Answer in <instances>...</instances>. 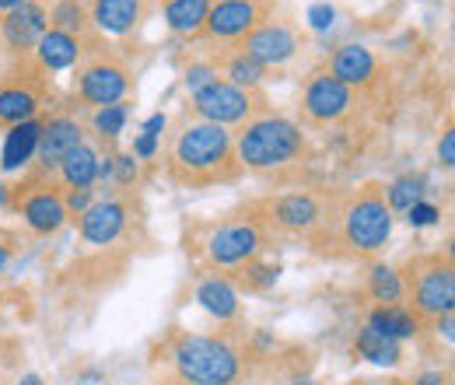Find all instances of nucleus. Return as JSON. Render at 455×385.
I'll use <instances>...</instances> for the list:
<instances>
[{
    "mask_svg": "<svg viewBox=\"0 0 455 385\" xmlns=\"http://www.w3.org/2000/svg\"><path fill=\"white\" fill-rule=\"evenodd\" d=\"M326 207H330V197L312 193V189H291V193H277L263 200L256 218L267 228V235L277 231L291 238H312L326 221Z\"/></svg>",
    "mask_w": 455,
    "mask_h": 385,
    "instance_id": "7",
    "label": "nucleus"
},
{
    "mask_svg": "<svg viewBox=\"0 0 455 385\" xmlns=\"http://www.w3.org/2000/svg\"><path fill=\"white\" fill-rule=\"evenodd\" d=\"M389 385H399V382H389Z\"/></svg>",
    "mask_w": 455,
    "mask_h": 385,
    "instance_id": "47",
    "label": "nucleus"
},
{
    "mask_svg": "<svg viewBox=\"0 0 455 385\" xmlns=\"http://www.w3.org/2000/svg\"><path fill=\"white\" fill-rule=\"evenodd\" d=\"M354 350H357L364 361H371V365H382V368H396L399 357H403V350H399V340H393V336H382V333L371 330V326H364V330L357 333V340H354Z\"/></svg>",
    "mask_w": 455,
    "mask_h": 385,
    "instance_id": "28",
    "label": "nucleus"
},
{
    "mask_svg": "<svg viewBox=\"0 0 455 385\" xmlns=\"http://www.w3.org/2000/svg\"><path fill=\"white\" fill-rule=\"evenodd\" d=\"M211 81H218V70H214V63H211L207 56H204V60H193V63L186 67V74H182V84H186L189 95L204 92Z\"/></svg>",
    "mask_w": 455,
    "mask_h": 385,
    "instance_id": "33",
    "label": "nucleus"
},
{
    "mask_svg": "<svg viewBox=\"0 0 455 385\" xmlns=\"http://www.w3.org/2000/svg\"><path fill=\"white\" fill-rule=\"evenodd\" d=\"M39 130H43V119H28V123H18L7 130L4 151H0V172L28 168V162L36 158V148H39Z\"/></svg>",
    "mask_w": 455,
    "mask_h": 385,
    "instance_id": "22",
    "label": "nucleus"
},
{
    "mask_svg": "<svg viewBox=\"0 0 455 385\" xmlns=\"http://www.w3.org/2000/svg\"><path fill=\"white\" fill-rule=\"evenodd\" d=\"M46 28H50V18H46L43 0H28L21 7L4 11L0 14V53L7 60V67L32 63V53L39 39L46 36Z\"/></svg>",
    "mask_w": 455,
    "mask_h": 385,
    "instance_id": "12",
    "label": "nucleus"
},
{
    "mask_svg": "<svg viewBox=\"0 0 455 385\" xmlns=\"http://www.w3.org/2000/svg\"><path fill=\"white\" fill-rule=\"evenodd\" d=\"M57 172H60V182L67 189H92L95 179H99V151L88 148V144H77L57 165Z\"/></svg>",
    "mask_w": 455,
    "mask_h": 385,
    "instance_id": "24",
    "label": "nucleus"
},
{
    "mask_svg": "<svg viewBox=\"0 0 455 385\" xmlns=\"http://www.w3.org/2000/svg\"><path fill=\"white\" fill-rule=\"evenodd\" d=\"M238 46L249 56H256L267 70H274V67H284V63H291L294 56L301 53L305 39H301V28H298L294 21H287V18H270V21H263L259 28H252Z\"/></svg>",
    "mask_w": 455,
    "mask_h": 385,
    "instance_id": "15",
    "label": "nucleus"
},
{
    "mask_svg": "<svg viewBox=\"0 0 455 385\" xmlns=\"http://www.w3.org/2000/svg\"><path fill=\"white\" fill-rule=\"evenodd\" d=\"M364 291L379 305H403V284H399L396 267L389 263H371L364 274Z\"/></svg>",
    "mask_w": 455,
    "mask_h": 385,
    "instance_id": "29",
    "label": "nucleus"
},
{
    "mask_svg": "<svg viewBox=\"0 0 455 385\" xmlns=\"http://www.w3.org/2000/svg\"><path fill=\"white\" fill-rule=\"evenodd\" d=\"M21 4H28V0H0V14L11 11V7H21Z\"/></svg>",
    "mask_w": 455,
    "mask_h": 385,
    "instance_id": "43",
    "label": "nucleus"
},
{
    "mask_svg": "<svg viewBox=\"0 0 455 385\" xmlns=\"http://www.w3.org/2000/svg\"><path fill=\"white\" fill-rule=\"evenodd\" d=\"M413 385H449V375H442V372H427V375H420Z\"/></svg>",
    "mask_w": 455,
    "mask_h": 385,
    "instance_id": "41",
    "label": "nucleus"
},
{
    "mask_svg": "<svg viewBox=\"0 0 455 385\" xmlns=\"http://www.w3.org/2000/svg\"><path fill=\"white\" fill-rule=\"evenodd\" d=\"M88 39V36H84ZM84 39H74V36H63V32H53L46 28V36L39 39L36 53H32V63L43 70V74H60V70H70L81 56V46Z\"/></svg>",
    "mask_w": 455,
    "mask_h": 385,
    "instance_id": "21",
    "label": "nucleus"
},
{
    "mask_svg": "<svg viewBox=\"0 0 455 385\" xmlns=\"http://www.w3.org/2000/svg\"><path fill=\"white\" fill-rule=\"evenodd\" d=\"M235 274H238V284H242L245 291H267V287H274V284H277V277H281V263H263V260L256 256V260H249V263L235 267Z\"/></svg>",
    "mask_w": 455,
    "mask_h": 385,
    "instance_id": "31",
    "label": "nucleus"
},
{
    "mask_svg": "<svg viewBox=\"0 0 455 385\" xmlns=\"http://www.w3.org/2000/svg\"><path fill=\"white\" fill-rule=\"evenodd\" d=\"M92 204H95V189H67V193H63V207H67V218H77V214H84Z\"/></svg>",
    "mask_w": 455,
    "mask_h": 385,
    "instance_id": "35",
    "label": "nucleus"
},
{
    "mask_svg": "<svg viewBox=\"0 0 455 385\" xmlns=\"http://www.w3.org/2000/svg\"><path fill=\"white\" fill-rule=\"evenodd\" d=\"M211 4H221V0H211Z\"/></svg>",
    "mask_w": 455,
    "mask_h": 385,
    "instance_id": "45",
    "label": "nucleus"
},
{
    "mask_svg": "<svg viewBox=\"0 0 455 385\" xmlns=\"http://www.w3.org/2000/svg\"><path fill=\"white\" fill-rule=\"evenodd\" d=\"M172 365L189 385H235L242 375V350L228 336L182 333L172 343Z\"/></svg>",
    "mask_w": 455,
    "mask_h": 385,
    "instance_id": "6",
    "label": "nucleus"
},
{
    "mask_svg": "<svg viewBox=\"0 0 455 385\" xmlns=\"http://www.w3.org/2000/svg\"><path fill=\"white\" fill-rule=\"evenodd\" d=\"M46 77L50 74H43L36 63L7 67V74L0 77V126L4 130L39 119V112L46 106Z\"/></svg>",
    "mask_w": 455,
    "mask_h": 385,
    "instance_id": "10",
    "label": "nucleus"
},
{
    "mask_svg": "<svg viewBox=\"0 0 455 385\" xmlns=\"http://www.w3.org/2000/svg\"><path fill=\"white\" fill-rule=\"evenodd\" d=\"M137 175H140V165H137V158H133L130 151L113 155V182L116 186H133Z\"/></svg>",
    "mask_w": 455,
    "mask_h": 385,
    "instance_id": "34",
    "label": "nucleus"
},
{
    "mask_svg": "<svg viewBox=\"0 0 455 385\" xmlns=\"http://www.w3.org/2000/svg\"><path fill=\"white\" fill-rule=\"evenodd\" d=\"M43 4H46V18H50L53 32L74 36V39L92 36V21H88L84 0H43Z\"/></svg>",
    "mask_w": 455,
    "mask_h": 385,
    "instance_id": "25",
    "label": "nucleus"
},
{
    "mask_svg": "<svg viewBox=\"0 0 455 385\" xmlns=\"http://www.w3.org/2000/svg\"><path fill=\"white\" fill-rule=\"evenodd\" d=\"M438 218H442V211H438L435 204H427V200H420V204H413V207L406 211V221H410L413 228H427V224H435Z\"/></svg>",
    "mask_w": 455,
    "mask_h": 385,
    "instance_id": "36",
    "label": "nucleus"
},
{
    "mask_svg": "<svg viewBox=\"0 0 455 385\" xmlns=\"http://www.w3.org/2000/svg\"><path fill=\"white\" fill-rule=\"evenodd\" d=\"M7 207H14V211L21 214L25 228H28L32 235H57L60 228L67 224L63 193H60L46 175H39V172H32L25 182L11 186Z\"/></svg>",
    "mask_w": 455,
    "mask_h": 385,
    "instance_id": "9",
    "label": "nucleus"
},
{
    "mask_svg": "<svg viewBox=\"0 0 455 385\" xmlns=\"http://www.w3.org/2000/svg\"><path fill=\"white\" fill-rule=\"evenodd\" d=\"M0 63H4V53H0Z\"/></svg>",
    "mask_w": 455,
    "mask_h": 385,
    "instance_id": "46",
    "label": "nucleus"
},
{
    "mask_svg": "<svg viewBox=\"0 0 455 385\" xmlns=\"http://www.w3.org/2000/svg\"><path fill=\"white\" fill-rule=\"evenodd\" d=\"M207 11H211V0H162V18H165L169 32L186 36V39L204 32Z\"/></svg>",
    "mask_w": 455,
    "mask_h": 385,
    "instance_id": "23",
    "label": "nucleus"
},
{
    "mask_svg": "<svg viewBox=\"0 0 455 385\" xmlns=\"http://www.w3.org/2000/svg\"><path fill=\"white\" fill-rule=\"evenodd\" d=\"M424 193H427L424 175H399L396 182L386 186V204H389L393 214H406L413 204L424 200Z\"/></svg>",
    "mask_w": 455,
    "mask_h": 385,
    "instance_id": "30",
    "label": "nucleus"
},
{
    "mask_svg": "<svg viewBox=\"0 0 455 385\" xmlns=\"http://www.w3.org/2000/svg\"><path fill=\"white\" fill-rule=\"evenodd\" d=\"M193 99V116L196 119H207V123H218V126H245L249 119H256V116H267L270 112V102H267V95H263V88H256V92H249V88H235V84H228V81H211L204 92H196V95H189Z\"/></svg>",
    "mask_w": 455,
    "mask_h": 385,
    "instance_id": "8",
    "label": "nucleus"
},
{
    "mask_svg": "<svg viewBox=\"0 0 455 385\" xmlns=\"http://www.w3.org/2000/svg\"><path fill=\"white\" fill-rule=\"evenodd\" d=\"M11 260H14V238H11L7 231H0V277L7 274Z\"/></svg>",
    "mask_w": 455,
    "mask_h": 385,
    "instance_id": "39",
    "label": "nucleus"
},
{
    "mask_svg": "<svg viewBox=\"0 0 455 385\" xmlns=\"http://www.w3.org/2000/svg\"><path fill=\"white\" fill-rule=\"evenodd\" d=\"M21 385H43V382H39V375H25V379H21Z\"/></svg>",
    "mask_w": 455,
    "mask_h": 385,
    "instance_id": "44",
    "label": "nucleus"
},
{
    "mask_svg": "<svg viewBox=\"0 0 455 385\" xmlns=\"http://www.w3.org/2000/svg\"><path fill=\"white\" fill-rule=\"evenodd\" d=\"M357 106V95L340 84L326 67L315 70L308 81H305V92H301V119L308 126H333L347 119Z\"/></svg>",
    "mask_w": 455,
    "mask_h": 385,
    "instance_id": "14",
    "label": "nucleus"
},
{
    "mask_svg": "<svg viewBox=\"0 0 455 385\" xmlns=\"http://www.w3.org/2000/svg\"><path fill=\"white\" fill-rule=\"evenodd\" d=\"M368 326L379 330L382 336H393V340H410L420 330V319L406 305H375L368 316Z\"/></svg>",
    "mask_w": 455,
    "mask_h": 385,
    "instance_id": "27",
    "label": "nucleus"
},
{
    "mask_svg": "<svg viewBox=\"0 0 455 385\" xmlns=\"http://www.w3.org/2000/svg\"><path fill=\"white\" fill-rule=\"evenodd\" d=\"M126 119H130V106H126V102H116V106H106V109H95V133H99L102 140L113 144V140H119Z\"/></svg>",
    "mask_w": 455,
    "mask_h": 385,
    "instance_id": "32",
    "label": "nucleus"
},
{
    "mask_svg": "<svg viewBox=\"0 0 455 385\" xmlns=\"http://www.w3.org/2000/svg\"><path fill=\"white\" fill-rule=\"evenodd\" d=\"M403 301L417 319H442L455 309V267L449 253H420L403 263Z\"/></svg>",
    "mask_w": 455,
    "mask_h": 385,
    "instance_id": "5",
    "label": "nucleus"
},
{
    "mask_svg": "<svg viewBox=\"0 0 455 385\" xmlns=\"http://www.w3.org/2000/svg\"><path fill=\"white\" fill-rule=\"evenodd\" d=\"M88 7V21L92 28L106 39H126L133 32H140V25L151 14V0H84Z\"/></svg>",
    "mask_w": 455,
    "mask_h": 385,
    "instance_id": "16",
    "label": "nucleus"
},
{
    "mask_svg": "<svg viewBox=\"0 0 455 385\" xmlns=\"http://www.w3.org/2000/svg\"><path fill=\"white\" fill-rule=\"evenodd\" d=\"M77 144H84V126L74 119V116H67V112H60V116H50L46 123H43V130H39V148H36V162H39V175H53L57 165L77 148Z\"/></svg>",
    "mask_w": 455,
    "mask_h": 385,
    "instance_id": "17",
    "label": "nucleus"
},
{
    "mask_svg": "<svg viewBox=\"0 0 455 385\" xmlns=\"http://www.w3.org/2000/svg\"><path fill=\"white\" fill-rule=\"evenodd\" d=\"M77 235L88 245H113L130 224V207L123 200H95L84 214H77Z\"/></svg>",
    "mask_w": 455,
    "mask_h": 385,
    "instance_id": "19",
    "label": "nucleus"
},
{
    "mask_svg": "<svg viewBox=\"0 0 455 385\" xmlns=\"http://www.w3.org/2000/svg\"><path fill=\"white\" fill-rule=\"evenodd\" d=\"M158 144H162V137H155V133H140L137 140H133V158L140 162V158H155V151H158Z\"/></svg>",
    "mask_w": 455,
    "mask_h": 385,
    "instance_id": "37",
    "label": "nucleus"
},
{
    "mask_svg": "<svg viewBox=\"0 0 455 385\" xmlns=\"http://www.w3.org/2000/svg\"><path fill=\"white\" fill-rule=\"evenodd\" d=\"M207 60L214 63V70H218L221 81L235 84V88H249V92L263 88V81L270 74L256 56H249L238 43H228L225 50H218V56H207Z\"/></svg>",
    "mask_w": 455,
    "mask_h": 385,
    "instance_id": "20",
    "label": "nucleus"
},
{
    "mask_svg": "<svg viewBox=\"0 0 455 385\" xmlns=\"http://www.w3.org/2000/svg\"><path fill=\"white\" fill-rule=\"evenodd\" d=\"M330 21H333V11H326V7H312V25H315V28H330Z\"/></svg>",
    "mask_w": 455,
    "mask_h": 385,
    "instance_id": "40",
    "label": "nucleus"
},
{
    "mask_svg": "<svg viewBox=\"0 0 455 385\" xmlns=\"http://www.w3.org/2000/svg\"><path fill=\"white\" fill-rule=\"evenodd\" d=\"M165 175L172 186L182 189H211L235 182L242 175V165L231 130L196 116H179L165 137Z\"/></svg>",
    "mask_w": 455,
    "mask_h": 385,
    "instance_id": "2",
    "label": "nucleus"
},
{
    "mask_svg": "<svg viewBox=\"0 0 455 385\" xmlns=\"http://www.w3.org/2000/svg\"><path fill=\"white\" fill-rule=\"evenodd\" d=\"M267 228L259 224L256 214H242V218H231L225 224H218L207 238V260L214 267H225V270H235L256 256H263L267 249Z\"/></svg>",
    "mask_w": 455,
    "mask_h": 385,
    "instance_id": "11",
    "label": "nucleus"
},
{
    "mask_svg": "<svg viewBox=\"0 0 455 385\" xmlns=\"http://www.w3.org/2000/svg\"><path fill=\"white\" fill-rule=\"evenodd\" d=\"M231 137H235V155H238L242 172L284 179L312 162V140H308L305 126L287 116H277V112L249 119Z\"/></svg>",
    "mask_w": 455,
    "mask_h": 385,
    "instance_id": "3",
    "label": "nucleus"
},
{
    "mask_svg": "<svg viewBox=\"0 0 455 385\" xmlns=\"http://www.w3.org/2000/svg\"><path fill=\"white\" fill-rule=\"evenodd\" d=\"M7 200H11V186H7L4 179H0V211L7 207Z\"/></svg>",
    "mask_w": 455,
    "mask_h": 385,
    "instance_id": "42",
    "label": "nucleus"
},
{
    "mask_svg": "<svg viewBox=\"0 0 455 385\" xmlns=\"http://www.w3.org/2000/svg\"><path fill=\"white\" fill-rule=\"evenodd\" d=\"M326 70H330L340 84H347L354 95H357V92H371V88L382 81V63H379V56L371 53L368 46H361V43L340 46L337 53L330 56Z\"/></svg>",
    "mask_w": 455,
    "mask_h": 385,
    "instance_id": "18",
    "label": "nucleus"
},
{
    "mask_svg": "<svg viewBox=\"0 0 455 385\" xmlns=\"http://www.w3.org/2000/svg\"><path fill=\"white\" fill-rule=\"evenodd\" d=\"M393 221L396 214L386 204V186L364 182L361 189L330 200L323 228L308 242L333 260H375L393 238Z\"/></svg>",
    "mask_w": 455,
    "mask_h": 385,
    "instance_id": "1",
    "label": "nucleus"
},
{
    "mask_svg": "<svg viewBox=\"0 0 455 385\" xmlns=\"http://www.w3.org/2000/svg\"><path fill=\"white\" fill-rule=\"evenodd\" d=\"M438 162L445 168L455 165V133L452 130H445V137H442V144H438Z\"/></svg>",
    "mask_w": 455,
    "mask_h": 385,
    "instance_id": "38",
    "label": "nucleus"
},
{
    "mask_svg": "<svg viewBox=\"0 0 455 385\" xmlns=\"http://www.w3.org/2000/svg\"><path fill=\"white\" fill-rule=\"evenodd\" d=\"M77 74H74V95L92 106V109H106L116 102H126V95L133 92V70L113 46H106V39L95 32L84 39L81 56H77Z\"/></svg>",
    "mask_w": 455,
    "mask_h": 385,
    "instance_id": "4",
    "label": "nucleus"
},
{
    "mask_svg": "<svg viewBox=\"0 0 455 385\" xmlns=\"http://www.w3.org/2000/svg\"><path fill=\"white\" fill-rule=\"evenodd\" d=\"M196 301L218 319H235L238 316V291L228 277H204L200 287H196Z\"/></svg>",
    "mask_w": 455,
    "mask_h": 385,
    "instance_id": "26",
    "label": "nucleus"
},
{
    "mask_svg": "<svg viewBox=\"0 0 455 385\" xmlns=\"http://www.w3.org/2000/svg\"><path fill=\"white\" fill-rule=\"evenodd\" d=\"M274 11H277V0H221V4H211L200 36H207L214 43H225V46L228 43H242L252 28L270 21Z\"/></svg>",
    "mask_w": 455,
    "mask_h": 385,
    "instance_id": "13",
    "label": "nucleus"
}]
</instances>
